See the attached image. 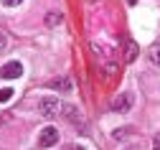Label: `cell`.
Returning a JSON list of instances; mask_svg holds the SVG:
<instances>
[{
	"label": "cell",
	"instance_id": "1",
	"mask_svg": "<svg viewBox=\"0 0 160 150\" xmlns=\"http://www.w3.org/2000/svg\"><path fill=\"white\" fill-rule=\"evenodd\" d=\"M61 110H64V104L58 102L56 97H43L41 102H38V112H41L43 117H48V120H51V117H56Z\"/></svg>",
	"mask_w": 160,
	"mask_h": 150
},
{
	"label": "cell",
	"instance_id": "2",
	"mask_svg": "<svg viewBox=\"0 0 160 150\" xmlns=\"http://www.w3.org/2000/svg\"><path fill=\"white\" fill-rule=\"evenodd\" d=\"M61 112H64V117H66L71 125H79V132H87V120H84V115L79 112L74 104H66Z\"/></svg>",
	"mask_w": 160,
	"mask_h": 150
},
{
	"label": "cell",
	"instance_id": "3",
	"mask_svg": "<svg viewBox=\"0 0 160 150\" xmlns=\"http://www.w3.org/2000/svg\"><path fill=\"white\" fill-rule=\"evenodd\" d=\"M58 142V130H56V127H43V130H41V137H38V147H53Z\"/></svg>",
	"mask_w": 160,
	"mask_h": 150
},
{
	"label": "cell",
	"instance_id": "4",
	"mask_svg": "<svg viewBox=\"0 0 160 150\" xmlns=\"http://www.w3.org/2000/svg\"><path fill=\"white\" fill-rule=\"evenodd\" d=\"M0 74H3V79H18V76H23V64L21 61H8L0 69Z\"/></svg>",
	"mask_w": 160,
	"mask_h": 150
},
{
	"label": "cell",
	"instance_id": "5",
	"mask_svg": "<svg viewBox=\"0 0 160 150\" xmlns=\"http://www.w3.org/2000/svg\"><path fill=\"white\" fill-rule=\"evenodd\" d=\"M132 104H135V97H132L130 92H125V94H119V97L114 99L112 107H114L117 112H130V110H132Z\"/></svg>",
	"mask_w": 160,
	"mask_h": 150
},
{
	"label": "cell",
	"instance_id": "6",
	"mask_svg": "<svg viewBox=\"0 0 160 150\" xmlns=\"http://www.w3.org/2000/svg\"><path fill=\"white\" fill-rule=\"evenodd\" d=\"M51 89H58V92H71V89H74V84H71V79H66V76H56V79L51 81Z\"/></svg>",
	"mask_w": 160,
	"mask_h": 150
},
{
	"label": "cell",
	"instance_id": "7",
	"mask_svg": "<svg viewBox=\"0 0 160 150\" xmlns=\"http://www.w3.org/2000/svg\"><path fill=\"white\" fill-rule=\"evenodd\" d=\"M125 49H127V51H125V61H127V64H132V61H135V56H137V44H135V41H127Z\"/></svg>",
	"mask_w": 160,
	"mask_h": 150
},
{
	"label": "cell",
	"instance_id": "8",
	"mask_svg": "<svg viewBox=\"0 0 160 150\" xmlns=\"http://www.w3.org/2000/svg\"><path fill=\"white\" fill-rule=\"evenodd\" d=\"M150 61L155 64V66H160V41H158V44L150 49Z\"/></svg>",
	"mask_w": 160,
	"mask_h": 150
},
{
	"label": "cell",
	"instance_id": "9",
	"mask_svg": "<svg viewBox=\"0 0 160 150\" xmlns=\"http://www.w3.org/2000/svg\"><path fill=\"white\" fill-rule=\"evenodd\" d=\"M58 20H61L58 13H48V15H46V26H53V23H58Z\"/></svg>",
	"mask_w": 160,
	"mask_h": 150
},
{
	"label": "cell",
	"instance_id": "10",
	"mask_svg": "<svg viewBox=\"0 0 160 150\" xmlns=\"http://www.w3.org/2000/svg\"><path fill=\"white\" fill-rule=\"evenodd\" d=\"M10 97H13V89H0V102H10Z\"/></svg>",
	"mask_w": 160,
	"mask_h": 150
},
{
	"label": "cell",
	"instance_id": "11",
	"mask_svg": "<svg viewBox=\"0 0 160 150\" xmlns=\"http://www.w3.org/2000/svg\"><path fill=\"white\" fill-rule=\"evenodd\" d=\"M0 3H3L5 8H15V5H21L23 0H0Z\"/></svg>",
	"mask_w": 160,
	"mask_h": 150
},
{
	"label": "cell",
	"instance_id": "12",
	"mask_svg": "<svg viewBox=\"0 0 160 150\" xmlns=\"http://www.w3.org/2000/svg\"><path fill=\"white\" fill-rule=\"evenodd\" d=\"M130 135V130H127V127H122V130H119V132H112V137L117 140V137H127Z\"/></svg>",
	"mask_w": 160,
	"mask_h": 150
},
{
	"label": "cell",
	"instance_id": "13",
	"mask_svg": "<svg viewBox=\"0 0 160 150\" xmlns=\"http://www.w3.org/2000/svg\"><path fill=\"white\" fill-rule=\"evenodd\" d=\"M5 44H8V36H5L3 31H0V51H3V49H5Z\"/></svg>",
	"mask_w": 160,
	"mask_h": 150
},
{
	"label": "cell",
	"instance_id": "14",
	"mask_svg": "<svg viewBox=\"0 0 160 150\" xmlns=\"http://www.w3.org/2000/svg\"><path fill=\"white\" fill-rule=\"evenodd\" d=\"M152 150H160V135H155V140H152Z\"/></svg>",
	"mask_w": 160,
	"mask_h": 150
},
{
	"label": "cell",
	"instance_id": "15",
	"mask_svg": "<svg viewBox=\"0 0 160 150\" xmlns=\"http://www.w3.org/2000/svg\"><path fill=\"white\" fill-rule=\"evenodd\" d=\"M64 150H84L82 145H69V147H64Z\"/></svg>",
	"mask_w": 160,
	"mask_h": 150
},
{
	"label": "cell",
	"instance_id": "16",
	"mask_svg": "<svg viewBox=\"0 0 160 150\" xmlns=\"http://www.w3.org/2000/svg\"><path fill=\"white\" fill-rule=\"evenodd\" d=\"M127 3H130V5H137V0H127Z\"/></svg>",
	"mask_w": 160,
	"mask_h": 150
},
{
	"label": "cell",
	"instance_id": "17",
	"mask_svg": "<svg viewBox=\"0 0 160 150\" xmlns=\"http://www.w3.org/2000/svg\"><path fill=\"white\" fill-rule=\"evenodd\" d=\"M127 150H140V147H127Z\"/></svg>",
	"mask_w": 160,
	"mask_h": 150
}]
</instances>
